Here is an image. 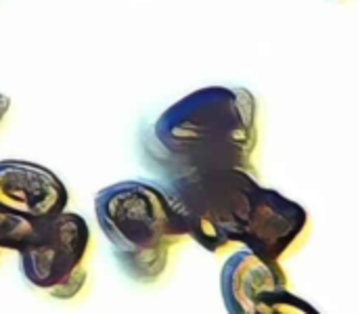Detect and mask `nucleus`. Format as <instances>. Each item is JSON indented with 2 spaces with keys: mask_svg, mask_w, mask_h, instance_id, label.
<instances>
[{
  "mask_svg": "<svg viewBox=\"0 0 358 314\" xmlns=\"http://www.w3.org/2000/svg\"><path fill=\"white\" fill-rule=\"evenodd\" d=\"M151 136L170 174L199 168L252 172L258 147L256 97L241 86L199 88L168 107Z\"/></svg>",
  "mask_w": 358,
  "mask_h": 314,
  "instance_id": "nucleus-1",
  "label": "nucleus"
},
{
  "mask_svg": "<svg viewBox=\"0 0 358 314\" xmlns=\"http://www.w3.org/2000/svg\"><path fill=\"white\" fill-rule=\"evenodd\" d=\"M94 216L122 271L147 285L162 279L172 250L189 239L159 183L124 180L99 191Z\"/></svg>",
  "mask_w": 358,
  "mask_h": 314,
  "instance_id": "nucleus-2",
  "label": "nucleus"
},
{
  "mask_svg": "<svg viewBox=\"0 0 358 314\" xmlns=\"http://www.w3.org/2000/svg\"><path fill=\"white\" fill-rule=\"evenodd\" d=\"M162 187L189 239L212 254L241 248L252 193L258 187L252 172L199 168L170 174Z\"/></svg>",
  "mask_w": 358,
  "mask_h": 314,
  "instance_id": "nucleus-3",
  "label": "nucleus"
},
{
  "mask_svg": "<svg viewBox=\"0 0 358 314\" xmlns=\"http://www.w3.org/2000/svg\"><path fill=\"white\" fill-rule=\"evenodd\" d=\"M17 254L27 283L55 300H76L88 285L92 237L76 212L65 210L42 222L36 241Z\"/></svg>",
  "mask_w": 358,
  "mask_h": 314,
  "instance_id": "nucleus-4",
  "label": "nucleus"
},
{
  "mask_svg": "<svg viewBox=\"0 0 358 314\" xmlns=\"http://www.w3.org/2000/svg\"><path fill=\"white\" fill-rule=\"evenodd\" d=\"M310 229V214L298 201L258 185L252 193L241 248L264 260L283 262L308 243Z\"/></svg>",
  "mask_w": 358,
  "mask_h": 314,
  "instance_id": "nucleus-5",
  "label": "nucleus"
},
{
  "mask_svg": "<svg viewBox=\"0 0 358 314\" xmlns=\"http://www.w3.org/2000/svg\"><path fill=\"white\" fill-rule=\"evenodd\" d=\"M69 193L48 168L23 159L0 162V208L46 222L67 210Z\"/></svg>",
  "mask_w": 358,
  "mask_h": 314,
  "instance_id": "nucleus-6",
  "label": "nucleus"
},
{
  "mask_svg": "<svg viewBox=\"0 0 358 314\" xmlns=\"http://www.w3.org/2000/svg\"><path fill=\"white\" fill-rule=\"evenodd\" d=\"M289 290L281 262L264 260L245 248L233 250L220 273V294L229 314H254L268 292Z\"/></svg>",
  "mask_w": 358,
  "mask_h": 314,
  "instance_id": "nucleus-7",
  "label": "nucleus"
},
{
  "mask_svg": "<svg viewBox=\"0 0 358 314\" xmlns=\"http://www.w3.org/2000/svg\"><path fill=\"white\" fill-rule=\"evenodd\" d=\"M40 224L42 222L0 208V252H21L31 245L40 233Z\"/></svg>",
  "mask_w": 358,
  "mask_h": 314,
  "instance_id": "nucleus-8",
  "label": "nucleus"
},
{
  "mask_svg": "<svg viewBox=\"0 0 358 314\" xmlns=\"http://www.w3.org/2000/svg\"><path fill=\"white\" fill-rule=\"evenodd\" d=\"M254 314H321L306 300L294 296L289 290L268 292L260 298Z\"/></svg>",
  "mask_w": 358,
  "mask_h": 314,
  "instance_id": "nucleus-9",
  "label": "nucleus"
},
{
  "mask_svg": "<svg viewBox=\"0 0 358 314\" xmlns=\"http://www.w3.org/2000/svg\"><path fill=\"white\" fill-rule=\"evenodd\" d=\"M8 107H10V99H8L6 94L0 92V124H2V120L6 117V113H8Z\"/></svg>",
  "mask_w": 358,
  "mask_h": 314,
  "instance_id": "nucleus-10",
  "label": "nucleus"
},
{
  "mask_svg": "<svg viewBox=\"0 0 358 314\" xmlns=\"http://www.w3.org/2000/svg\"><path fill=\"white\" fill-rule=\"evenodd\" d=\"M2 254H4V252H0V258H2Z\"/></svg>",
  "mask_w": 358,
  "mask_h": 314,
  "instance_id": "nucleus-11",
  "label": "nucleus"
}]
</instances>
